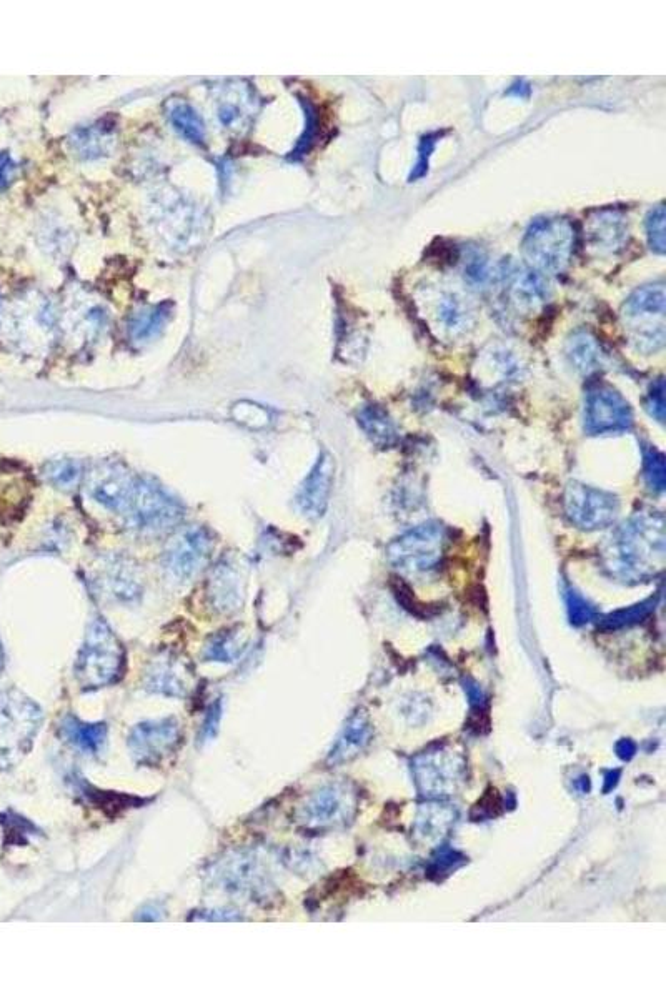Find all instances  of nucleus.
Segmentation results:
<instances>
[{
  "label": "nucleus",
  "mask_w": 666,
  "mask_h": 999,
  "mask_svg": "<svg viewBox=\"0 0 666 999\" xmlns=\"http://www.w3.org/2000/svg\"><path fill=\"white\" fill-rule=\"evenodd\" d=\"M507 94L517 95V97H528V95H530V85L525 84L523 80H518L517 84H513L512 87H510Z\"/></svg>",
  "instance_id": "nucleus-41"
},
{
  "label": "nucleus",
  "mask_w": 666,
  "mask_h": 999,
  "mask_svg": "<svg viewBox=\"0 0 666 999\" xmlns=\"http://www.w3.org/2000/svg\"><path fill=\"white\" fill-rule=\"evenodd\" d=\"M180 743V726L174 718L144 721L130 731L129 748L139 765L154 766Z\"/></svg>",
  "instance_id": "nucleus-12"
},
{
  "label": "nucleus",
  "mask_w": 666,
  "mask_h": 999,
  "mask_svg": "<svg viewBox=\"0 0 666 999\" xmlns=\"http://www.w3.org/2000/svg\"><path fill=\"white\" fill-rule=\"evenodd\" d=\"M358 423L375 445L382 448L393 447L398 442L397 425L388 412L378 405L363 408L358 415Z\"/></svg>",
  "instance_id": "nucleus-22"
},
{
  "label": "nucleus",
  "mask_w": 666,
  "mask_h": 999,
  "mask_svg": "<svg viewBox=\"0 0 666 999\" xmlns=\"http://www.w3.org/2000/svg\"><path fill=\"white\" fill-rule=\"evenodd\" d=\"M645 408L658 423L665 422V382H663V378H658V382L653 383L650 392H648L647 400H645Z\"/></svg>",
  "instance_id": "nucleus-36"
},
{
  "label": "nucleus",
  "mask_w": 666,
  "mask_h": 999,
  "mask_svg": "<svg viewBox=\"0 0 666 999\" xmlns=\"http://www.w3.org/2000/svg\"><path fill=\"white\" fill-rule=\"evenodd\" d=\"M190 921H242L244 918L234 910H205L195 911L190 916Z\"/></svg>",
  "instance_id": "nucleus-38"
},
{
  "label": "nucleus",
  "mask_w": 666,
  "mask_h": 999,
  "mask_svg": "<svg viewBox=\"0 0 666 999\" xmlns=\"http://www.w3.org/2000/svg\"><path fill=\"white\" fill-rule=\"evenodd\" d=\"M443 134L445 132L437 130V132H430V134L423 135L422 139H420L417 162H415L412 172L408 175V182H418V180H422L428 174L430 159H432L433 152L437 149L438 142L442 140Z\"/></svg>",
  "instance_id": "nucleus-30"
},
{
  "label": "nucleus",
  "mask_w": 666,
  "mask_h": 999,
  "mask_svg": "<svg viewBox=\"0 0 666 999\" xmlns=\"http://www.w3.org/2000/svg\"><path fill=\"white\" fill-rule=\"evenodd\" d=\"M169 315V304H160L150 310H145L142 314L137 315V319L132 324V330H130L132 338L135 342H145V340L155 337L160 330L164 329Z\"/></svg>",
  "instance_id": "nucleus-26"
},
{
  "label": "nucleus",
  "mask_w": 666,
  "mask_h": 999,
  "mask_svg": "<svg viewBox=\"0 0 666 999\" xmlns=\"http://www.w3.org/2000/svg\"><path fill=\"white\" fill-rule=\"evenodd\" d=\"M665 517L655 510L638 512L618 527L602 548L603 570L617 582H648L665 567Z\"/></svg>",
  "instance_id": "nucleus-1"
},
{
  "label": "nucleus",
  "mask_w": 666,
  "mask_h": 999,
  "mask_svg": "<svg viewBox=\"0 0 666 999\" xmlns=\"http://www.w3.org/2000/svg\"><path fill=\"white\" fill-rule=\"evenodd\" d=\"M568 362L578 373L582 375H592L602 367L603 352L597 338L593 337L588 330H577L573 332L567 340L565 347Z\"/></svg>",
  "instance_id": "nucleus-20"
},
{
  "label": "nucleus",
  "mask_w": 666,
  "mask_h": 999,
  "mask_svg": "<svg viewBox=\"0 0 666 999\" xmlns=\"http://www.w3.org/2000/svg\"><path fill=\"white\" fill-rule=\"evenodd\" d=\"M565 597H567L568 612H570L573 623L588 622L592 618L593 608L588 605L587 600L575 588L567 585Z\"/></svg>",
  "instance_id": "nucleus-35"
},
{
  "label": "nucleus",
  "mask_w": 666,
  "mask_h": 999,
  "mask_svg": "<svg viewBox=\"0 0 666 999\" xmlns=\"http://www.w3.org/2000/svg\"><path fill=\"white\" fill-rule=\"evenodd\" d=\"M665 205L660 204L650 209L645 219L647 239L653 254L665 255Z\"/></svg>",
  "instance_id": "nucleus-29"
},
{
  "label": "nucleus",
  "mask_w": 666,
  "mask_h": 999,
  "mask_svg": "<svg viewBox=\"0 0 666 999\" xmlns=\"http://www.w3.org/2000/svg\"><path fill=\"white\" fill-rule=\"evenodd\" d=\"M162 920V910L157 905H147L135 916V921H160Z\"/></svg>",
  "instance_id": "nucleus-40"
},
{
  "label": "nucleus",
  "mask_w": 666,
  "mask_h": 999,
  "mask_svg": "<svg viewBox=\"0 0 666 999\" xmlns=\"http://www.w3.org/2000/svg\"><path fill=\"white\" fill-rule=\"evenodd\" d=\"M212 876L215 883L224 888L225 891L235 893V895H245L254 898L255 893L260 890L262 876L259 873V866L254 855L250 853H235L219 861L212 868Z\"/></svg>",
  "instance_id": "nucleus-17"
},
{
  "label": "nucleus",
  "mask_w": 666,
  "mask_h": 999,
  "mask_svg": "<svg viewBox=\"0 0 666 999\" xmlns=\"http://www.w3.org/2000/svg\"><path fill=\"white\" fill-rule=\"evenodd\" d=\"M124 515L134 528L144 532H164L184 518V508L157 483L149 478H137Z\"/></svg>",
  "instance_id": "nucleus-7"
},
{
  "label": "nucleus",
  "mask_w": 666,
  "mask_h": 999,
  "mask_svg": "<svg viewBox=\"0 0 666 999\" xmlns=\"http://www.w3.org/2000/svg\"><path fill=\"white\" fill-rule=\"evenodd\" d=\"M0 668H2V662H0Z\"/></svg>",
  "instance_id": "nucleus-42"
},
{
  "label": "nucleus",
  "mask_w": 666,
  "mask_h": 999,
  "mask_svg": "<svg viewBox=\"0 0 666 999\" xmlns=\"http://www.w3.org/2000/svg\"><path fill=\"white\" fill-rule=\"evenodd\" d=\"M145 686L152 693L182 698L189 695L192 688V670L185 660L167 653L150 665Z\"/></svg>",
  "instance_id": "nucleus-18"
},
{
  "label": "nucleus",
  "mask_w": 666,
  "mask_h": 999,
  "mask_svg": "<svg viewBox=\"0 0 666 999\" xmlns=\"http://www.w3.org/2000/svg\"><path fill=\"white\" fill-rule=\"evenodd\" d=\"M633 425L630 403L608 385H593L585 397V430L590 435L625 432Z\"/></svg>",
  "instance_id": "nucleus-9"
},
{
  "label": "nucleus",
  "mask_w": 666,
  "mask_h": 999,
  "mask_svg": "<svg viewBox=\"0 0 666 999\" xmlns=\"http://www.w3.org/2000/svg\"><path fill=\"white\" fill-rule=\"evenodd\" d=\"M333 472H335V463L332 455L327 452L320 453V457L317 458L309 475L305 477L295 497V505L305 517L320 518L329 507Z\"/></svg>",
  "instance_id": "nucleus-15"
},
{
  "label": "nucleus",
  "mask_w": 666,
  "mask_h": 999,
  "mask_svg": "<svg viewBox=\"0 0 666 999\" xmlns=\"http://www.w3.org/2000/svg\"><path fill=\"white\" fill-rule=\"evenodd\" d=\"M575 230L570 220L545 215L532 220L523 235L522 252L528 267L540 274H562L572 259Z\"/></svg>",
  "instance_id": "nucleus-3"
},
{
  "label": "nucleus",
  "mask_w": 666,
  "mask_h": 999,
  "mask_svg": "<svg viewBox=\"0 0 666 999\" xmlns=\"http://www.w3.org/2000/svg\"><path fill=\"white\" fill-rule=\"evenodd\" d=\"M125 652L112 628L97 618L87 628L84 643L75 660V678L85 691L99 690L124 675Z\"/></svg>",
  "instance_id": "nucleus-2"
},
{
  "label": "nucleus",
  "mask_w": 666,
  "mask_h": 999,
  "mask_svg": "<svg viewBox=\"0 0 666 999\" xmlns=\"http://www.w3.org/2000/svg\"><path fill=\"white\" fill-rule=\"evenodd\" d=\"M445 545L447 532L442 523H422L388 545V562L405 575H422L440 565Z\"/></svg>",
  "instance_id": "nucleus-5"
},
{
  "label": "nucleus",
  "mask_w": 666,
  "mask_h": 999,
  "mask_svg": "<svg viewBox=\"0 0 666 999\" xmlns=\"http://www.w3.org/2000/svg\"><path fill=\"white\" fill-rule=\"evenodd\" d=\"M563 510L575 527L593 532L615 523L620 502L613 493L585 483L570 482L563 493Z\"/></svg>",
  "instance_id": "nucleus-8"
},
{
  "label": "nucleus",
  "mask_w": 666,
  "mask_h": 999,
  "mask_svg": "<svg viewBox=\"0 0 666 999\" xmlns=\"http://www.w3.org/2000/svg\"><path fill=\"white\" fill-rule=\"evenodd\" d=\"M220 718H222V703H220V700H217L212 703L209 711H207L204 725H202V730H200V741L202 743H207V741L212 740L219 733Z\"/></svg>",
  "instance_id": "nucleus-37"
},
{
  "label": "nucleus",
  "mask_w": 666,
  "mask_h": 999,
  "mask_svg": "<svg viewBox=\"0 0 666 999\" xmlns=\"http://www.w3.org/2000/svg\"><path fill=\"white\" fill-rule=\"evenodd\" d=\"M170 122L192 144H204L205 127L199 114L190 105L174 104L170 107Z\"/></svg>",
  "instance_id": "nucleus-25"
},
{
  "label": "nucleus",
  "mask_w": 666,
  "mask_h": 999,
  "mask_svg": "<svg viewBox=\"0 0 666 999\" xmlns=\"http://www.w3.org/2000/svg\"><path fill=\"white\" fill-rule=\"evenodd\" d=\"M463 275H465V280H467L468 284L473 285V287H482V285L487 284L490 272H488L487 255L483 254V250H467V259H465V265H463Z\"/></svg>",
  "instance_id": "nucleus-32"
},
{
  "label": "nucleus",
  "mask_w": 666,
  "mask_h": 999,
  "mask_svg": "<svg viewBox=\"0 0 666 999\" xmlns=\"http://www.w3.org/2000/svg\"><path fill=\"white\" fill-rule=\"evenodd\" d=\"M137 478L119 462H102L87 473V492L102 507L125 513Z\"/></svg>",
  "instance_id": "nucleus-11"
},
{
  "label": "nucleus",
  "mask_w": 666,
  "mask_h": 999,
  "mask_svg": "<svg viewBox=\"0 0 666 999\" xmlns=\"http://www.w3.org/2000/svg\"><path fill=\"white\" fill-rule=\"evenodd\" d=\"M14 159L7 152H0V190L7 189L15 172Z\"/></svg>",
  "instance_id": "nucleus-39"
},
{
  "label": "nucleus",
  "mask_w": 666,
  "mask_h": 999,
  "mask_svg": "<svg viewBox=\"0 0 666 999\" xmlns=\"http://www.w3.org/2000/svg\"><path fill=\"white\" fill-rule=\"evenodd\" d=\"M503 284L507 299L518 314H532L540 309L548 297L550 289L545 275L532 267H513L503 274Z\"/></svg>",
  "instance_id": "nucleus-14"
},
{
  "label": "nucleus",
  "mask_w": 666,
  "mask_h": 999,
  "mask_svg": "<svg viewBox=\"0 0 666 999\" xmlns=\"http://www.w3.org/2000/svg\"><path fill=\"white\" fill-rule=\"evenodd\" d=\"M245 580L235 558L227 557L214 568L207 583L210 607L220 615H229L244 603Z\"/></svg>",
  "instance_id": "nucleus-13"
},
{
  "label": "nucleus",
  "mask_w": 666,
  "mask_h": 999,
  "mask_svg": "<svg viewBox=\"0 0 666 999\" xmlns=\"http://www.w3.org/2000/svg\"><path fill=\"white\" fill-rule=\"evenodd\" d=\"M588 244L600 254H617L628 242V222L618 210L603 209L588 217Z\"/></svg>",
  "instance_id": "nucleus-19"
},
{
  "label": "nucleus",
  "mask_w": 666,
  "mask_h": 999,
  "mask_svg": "<svg viewBox=\"0 0 666 999\" xmlns=\"http://www.w3.org/2000/svg\"><path fill=\"white\" fill-rule=\"evenodd\" d=\"M80 793L87 798V800L92 801L94 805L104 806V808H112V810L117 813L119 810H125L129 808L130 800H135V798H127V796L115 795L112 791H99L94 790L92 786L87 785L85 781H80Z\"/></svg>",
  "instance_id": "nucleus-33"
},
{
  "label": "nucleus",
  "mask_w": 666,
  "mask_h": 999,
  "mask_svg": "<svg viewBox=\"0 0 666 999\" xmlns=\"http://www.w3.org/2000/svg\"><path fill=\"white\" fill-rule=\"evenodd\" d=\"M105 132L99 129L80 130L79 137L75 139V147L85 157H95L102 154L105 144Z\"/></svg>",
  "instance_id": "nucleus-34"
},
{
  "label": "nucleus",
  "mask_w": 666,
  "mask_h": 999,
  "mask_svg": "<svg viewBox=\"0 0 666 999\" xmlns=\"http://www.w3.org/2000/svg\"><path fill=\"white\" fill-rule=\"evenodd\" d=\"M468 310L462 304V300L457 295H445L438 302V322L443 325V329L457 335L465 332L468 325Z\"/></svg>",
  "instance_id": "nucleus-27"
},
{
  "label": "nucleus",
  "mask_w": 666,
  "mask_h": 999,
  "mask_svg": "<svg viewBox=\"0 0 666 999\" xmlns=\"http://www.w3.org/2000/svg\"><path fill=\"white\" fill-rule=\"evenodd\" d=\"M60 733L70 745H74L80 751H84L87 755H97L107 740V725L85 723L77 716L67 715L60 723Z\"/></svg>",
  "instance_id": "nucleus-21"
},
{
  "label": "nucleus",
  "mask_w": 666,
  "mask_h": 999,
  "mask_svg": "<svg viewBox=\"0 0 666 999\" xmlns=\"http://www.w3.org/2000/svg\"><path fill=\"white\" fill-rule=\"evenodd\" d=\"M643 477L653 493L665 492V455L652 445L643 447Z\"/></svg>",
  "instance_id": "nucleus-28"
},
{
  "label": "nucleus",
  "mask_w": 666,
  "mask_h": 999,
  "mask_svg": "<svg viewBox=\"0 0 666 999\" xmlns=\"http://www.w3.org/2000/svg\"><path fill=\"white\" fill-rule=\"evenodd\" d=\"M300 104L304 107L305 112V130L302 137H300L299 142L295 145V149L292 150L290 160H300L305 154H307V152H309L310 147L314 144L317 130H319V115H317V110H315L314 105L310 104L309 100L305 99L300 100Z\"/></svg>",
  "instance_id": "nucleus-31"
},
{
  "label": "nucleus",
  "mask_w": 666,
  "mask_h": 999,
  "mask_svg": "<svg viewBox=\"0 0 666 999\" xmlns=\"http://www.w3.org/2000/svg\"><path fill=\"white\" fill-rule=\"evenodd\" d=\"M245 648V635L239 628L219 632L207 642L205 660L219 663H232L242 655Z\"/></svg>",
  "instance_id": "nucleus-23"
},
{
  "label": "nucleus",
  "mask_w": 666,
  "mask_h": 999,
  "mask_svg": "<svg viewBox=\"0 0 666 999\" xmlns=\"http://www.w3.org/2000/svg\"><path fill=\"white\" fill-rule=\"evenodd\" d=\"M42 711L19 690L0 695V766L14 765L32 746Z\"/></svg>",
  "instance_id": "nucleus-4"
},
{
  "label": "nucleus",
  "mask_w": 666,
  "mask_h": 999,
  "mask_svg": "<svg viewBox=\"0 0 666 999\" xmlns=\"http://www.w3.org/2000/svg\"><path fill=\"white\" fill-rule=\"evenodd\" d=\"M665 304L663 282L638 287L623 304V317L638 350L653 353L665 345Z\"/></svg>",
  "instance_id": "nucleus-6"
},
{
  "label": "nucleus",
  "mask_w": 666,
  "mask_h": 999,
  "mask_svg": "<svg viewBox=\"0 0 666 999\" xmlns=\"http://www.w3.org/2000/svg\"><path fill=\"white\" fill-rule=\"evenodd\" d=\"M214 540L204 527H187L170 540L165 550V568L179 580L194 577L209 562Z\"/></svg>",
  "instance_id": "nucleus-10"
},
{
  "label": "nucleus",
  "mask_w": 666,
  "mask_h": 999,
  "mask_svg": "<svg viewBox=\"0 0 666 999\" xmlns=\"http://www.w3.org/2000/svg\"><path fill=\"white\" fill-rule=\"evenodd\" d=\"M97 583L110 597L119 602H134L142 595V578L130 558L107 557L97 567Z\"/></svg>",
  "instance_id": "nucleus-16"
},
{
  "label": "nucleus",
  "mask_w": 666,
  "mask_h": 999,
  "mask_svg": "<svg viewBox=\"0 0 666 999\" xmlns=\"http://www.w3.org/2000/svg\"><path fill=\"white\" fill-rule=\"evenodd\" d=\"M84 475V463L75 458H55L44 467L45 480L59 490H72Z\"/></svg>",
  "instance_id": "nucleus-24"
}]
</instances>
